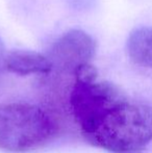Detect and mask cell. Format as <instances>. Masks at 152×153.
Listing matches in <instances>:
<instances>
[{"mask_svg":"<svg viewBox=\"0 0 152 153\" xmlns=\"http://www.w3.org/2000/svg\"><path fill=\"white\" fill-rule=\"evenodd\" d=\"M80 131L110 153H141L152 142V108L123 96Z\"/></svg>","mask_w":152,"mask_h":153,"instance_id":"6da1fadb","label":"cell"},{"mask_svg":"<svg viewBox=\"0 0 152 153\" xmlns=\"http://www.w3.org/2000/svg\"><path fill=\"white\" fill-rule=\"evenodd\" d=\"M55 123L45 109L24 102L0 105V150L26 153L46 145Z\"/></svg>","mask_w":152,"mask_h":153,"instance_id":"7a4b0ae2","label":"cell"},{"mask_svg":"<svg viewBox=\"0 0 152 153\" xmlns=\"http://www.w3.org/2000/svg\"><path fill=\"white\" fill-rule=\"evenodd\" d=\"M123 96L124 93L108 81L74 82L69 98L70 111L81 130Z\"/></svg>","mask_w":152,"mask_h":153,"instance_id":"3957f363","label":"cell"},{"mask_svg":"<svg viewBox=\"0 0 152 153\" xmlns=\"http://www.w3.org/2000/svg\"><path fill=\"white\" fill-rule=\"evenodd\" d=\"M96 42L87 32L71 29L59 36L53 44L50 59L53 68L73 73L77 66L89 62L96 52Z\"/></svg>","mask_w":152,"mask_h":153,"instance_id":"277c9868","label":"cell"},{"mask_svg":"<svg viewBox=\"0 0 152 153\" xmlns=\"http://www.w3.org/2000/svg\"><path fill=\"white\" fill-rule=\"evenodd\" d=\"M5 71L21 76L31 74H49L53 70L50 59L37 51L14 49L6 52Z\"/></svg>","mask_w":152,"mask_h":153,"instance_id":"5b68a950","label":"cell"},{"mask_svg":"<svg viewBox=\"0 0 152 153\" xmlns=\"http://www.w3.org/2000/svg\"><path fill=\"white\" fill-rule=\"evenodd\" d=\"M127 52L136 65L152 69V27L134 29L129 34Z\"/></svg>","mask_w":152,"mask_h":153,"instance_id":"8992f818","label":"cell"},{"mask_svg":"<svg viewBox=\"0 0 152 153\" xmlns=\"http://www.w3.org/2000/svg\"><path fill=\"white\" fill-rule=\"evenodd\" d=\"M74 82H92L97 80L98 78V71L95 66L91 62H83V64L77 66L73 71Z\"/></svg>","mask_w":152,"mask_h":153,"instance_id":"52a82bcc","label":"cell"},{"mask_svg":"<svg viewBox=\"0 0 152 153\" xmlns=\"http://www.w3.org/2000/svg\"><path fill=\"white\" fill-rule=\"evenodd\" d=\"M5 46L4 43L2 42V40L0 39V75L2 74V72L5 71V67H4V62H5V56H6Z\"/></svg>","mask_w":152,"mask_h":153,"instance_id":"ba28073f","label":"cell"}]
</instances>
